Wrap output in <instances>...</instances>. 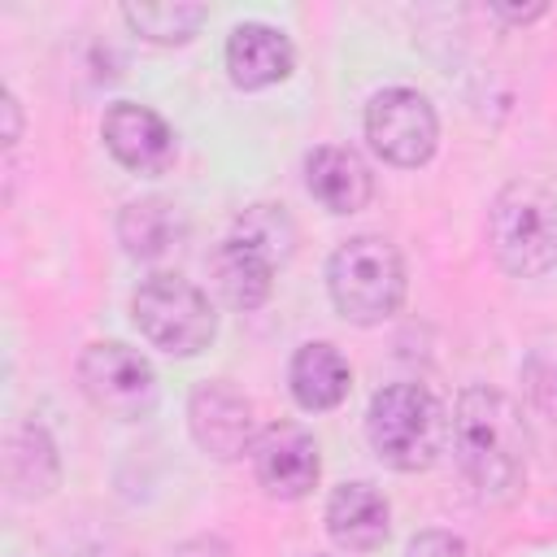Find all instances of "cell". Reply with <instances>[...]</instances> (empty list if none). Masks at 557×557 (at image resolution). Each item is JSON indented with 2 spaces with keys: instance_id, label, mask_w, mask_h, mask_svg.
<instances>
[{
  "instance_id": "cell-14",
  "label": "cell",
  "mask_w": 557,
  "mask_h": 557,
  "mask_svg": "<svg viewBox=\"0 0 557 557\" xmlns=\"http://www.w3.org/2000/svg\"><path fill=\"white\" fill-rule=\"evenodd\" d=\"M274 257L261 252L257 244L239 239V235H226L209 261L213 270V287L218 296L231 305V309H261L270 300V287H274Z\"/></svg>"
},
{
  "instance_id": "cell-8",
  "label": "cell",
  "mask_w": 557,
  "mask_h": 557,
  "mask_svg": "<svg viewBox=\"0 0 557 557\" xmlns=\"http://www.w3.org/2000/svg\"><path fill=\"white\" fill-rule=\"evenodd\" d=\"M187 426H191V440L218 461L248 457L257 440L252 400L226 379H209L187 396Z\"/></svg>"
},
{
  "instance_id": "cell-22",
  "label": "cell",
  "mask_w": 557,
  "mask_h": 557,
  "mask_svg": "<svg viewBox=\"0 0 557 557\" xmlns=\"http://www.w3.org/2000/svg\"><path fill=\"white\" fill-rule=\"evenodd\" d=\"M492 9H496L505 22H513V26H522V22H535V17H544V13H548V4H544V0H535V4H505V0H496Z\"/></svg>"
},
{
  "instance_id": "cell-7",
  "label": "cell",
  "mask_w": 557,
  "mask_h": 557,
  "mask_svg": "<svg viewBox=\"0 0 557 557\" xmlns=\"http://www.w3.org/2000/svg\"><path fill=\"white\" fill-rule=\"evenodd\" d=\"M366 139L387 165L418 170L435 157L440 117L418 87H383L366 104Z\"/></svg>"
},
{
  "instance_id": "cell-3",
  "label": "cell",
  "mask_w": 557,
  "mask_h": 557,
  "mask_svg": "<svg viewBox=\"0 0 557 557\" xmlns=\"http://www.w3.org/2000/svg\"><path fill=\"white\" fill-rule=\"evenodd\" d=\"M326 292L352 326H379L405 305V257L383 235H352L326 261Z\"/></svg>"
},
{
  "instance_id": "cell-6",
  "label": "cell",
  "mask_w": 557,
  "mask_h": 557,
  "mask_svg": "<svg viewBox=\"0 0 557 557\" xmlns=\"http://www.w3.org/2000/svg\"><path fill=\"white\" fill-rule=\"evenodd\" d=\"M78 387L83 396L117 422H139L157 409V370L144 352H135L122 339H96L78 357Z\"/></svg>"
},
{
  "instance_id": "cell-21",
  "label": "cell",
  "mask_w": 557,
  "mask_h": 557,
  "mask_svg": "<svg viewBox=\"0 0 557 557\" xmlns=\"http://www.w3.org/2000/svg\"><path fill=\"white\" fill-rule=\"evenodd\" d=\"M170 557H235V553H231V544L218 540V535H196V540H183Z\"/></svg>"
},
{
  "instance_id": "cell-5",
  "label": "cell",
  "mask_w": 557,
  "mask_h": 557,
  "mask_svg": "<svg viewBox=\"0 0 557 557\" xmlns=\"http://www.w3.org/2000/svg\"><path fill=\"white\" fill-rule=\"evenodd\" d=\"M131 318L139 335L170 357H196L218 335L209 296L183 274H148L131 296Z\"/></svg>"
},
{
  "instance_id": "cell-24",
  "label": "cell",
  "mask_w": 557,
  "mask_h": 557,
  "mask_svg": "<svg viewBox=\"0 0 557 557\" xmlns=\"http://www.w3.org/2000/svg\"><path fill=\"white\" fill-rule=\"evenodd\" d=\"M313 557H318V553H313Z\"/></svg>"
},
{
  "instance_id": "cell-19",
  "label": "cell",
  "mask_w": 557,
  "mask_h": 557,
  "mask_svg": "<svg viewBox=\"0 0 557 557\" xmlns=\"http://www.w3.org/2000/svg\"><path fill=\"white\" fill-rule=\"evenodd\" d=\"M231 235L257 244V248L270 252L278 265H283V261L292 257V248H296V226H292V218H287L283 205H252V209H244V213L235 218V231H231Z\"/></svg>"
},
{
  "instance_id": "cell-11",
  "label": "cell",
  "mask_w": 557,
  "mask_h": 557,
  "mask_svg": "<svg viewBox=\"0 0 557 557\" xmlns=\"http://www.w3.org/2000/svg\"><path fill=\"white\" fill-rule=\"evenodd\" d=\"M292 65H296V48L270 22H239L226 39V74L244 91L283 83L292 74Z\"/></svg>"
},
{
  "instance_id": "cell-9",
  "label": "cell",
  "mask_w": 557,
  "mask_h": 557,
  "mask_svg": "<svg viewBox=\"0 0 557 557\" xmlns=\"http://www.w3.org/2000/svg\"><path fill=\"white\" fill-rule=\"evenodd\" d=\"M252 474L274 500H300L318 487L322 457L318 440L300 422H270L252 440Z\"/></svg>"
},
{
  "instance_id": "cell-10",
  "label": "cell",
  "mask_w": 557,
  "mask_h": 557,
  "mask_svg": "<svg viewBox=\"0 0 557 557\" xmlns=\"http://www.w3.org/2000/svg\"><path fill=\"white\" fill-rule=\"evenodd\" d=\"M100 139L113 152L117 165H126L131 174H165L178 157V139L170 131V122L135 100H113L100 117Z\"/></svg>"
},
{
  "instance_id": "cell-12",
  "label": "cell",
  "mask_w": 557,
  "mask_h": 557,
  "mask_svg": "<svg viewBox=\"0 0 557 557\" xmlns=\"http://www.w3.org/2000/svg\"><path fill=\"white\" fill-rule=\"evenodd\" d=\"M305 187L309 196L326 209V213H357L370 205L374 196V174L370 165L352 152V148H339V144H322L305 157Z\"/></svg>"
},
{
  "instance_id": "cell-15",
  "label": "cell",
  "mask_w": 557,
  "mask_h": 557,
  "mask_svg": "<svg viewBox=\"0 0 557 557\" xmlns=\"http://www.w3.org/2000/svg\"><path fill=\"white\" fill-rule=\"evenodd\" d=\"M287 387H292V400L309 413H326L335 405H344L348 387H352V370L344 361V352L326 339H309L292 352V366H287Z\"/></svg>"
},
{
  "instance_id": "cell-13",
  "label": "cell",
  "mask_w": 557,
  "mask_h": 557,
  "mask_svg": "<svg viewBox=\"0 0 557 557\" xmlns=\"http://www.w3.org/2000/svg\"><path fill=\"white\" fill-rule=\"evenodd\" d=\"M392 531V505L387 496L357 479V483H339L326 500V535L348 548V553H374Z\"/></svg>"
},
{
  "instance_id": "cell-4",
  "label": "cell",
  "mask_w": 557,
  "mask_h": 557,
  "mask_svg": "<svg viewBox=\"0 0 557 557\" xmlns=\"http://www.w3.org/2000/svg\"><path fill=\"white\" fill-rule=\"evenodd\" d=\"M487 248L513 278H540L557 265V200L540 183H505L487 209Z\"/></svg>"
},
{
  "instance_id": "cell-23",
  "label": "cell",
  "mask_w": 557,
  "mask_h": 557,
  "mask_svg": "<svg viewBox=\"0 0 557 557\" xmlns=\"http://www.w3.org/2000/svg\"><path fill=\"white\" fill-rule=\"evenodd\" d=\"M0 109H4V144L13 148V144H17V135H22V113H17V100H13V91H4Z\"/></svg>"
},
{
  "instance_id": "cell-17",
  "label": "cell",
  "mask_w": 557,
  "mask_h": 557,
  "mask_svg": "<svg viewBox=\"0 0 557 557\" xmlns=\"http://www.w3.org/2000/svg\"><path fill=\"white\" fill-rule=\"evenodd\" d=\"M117 239H122L126 257L157 261V257H165L183 239V218H178V209L170 200L139 196V200L122 205V213H117Z\"/></svg>"
},
{
  "instance_id": "cell-2",
  "label": "cell",
  "mask_w": 557,
  "mask_h": 557,
  "mask_svg": "<svg viewBox=\"0 0 557 557\" xmlns=\"http://www.w3.org/2000/svg\"><path fill=\"white\" fill-rule=\"evenodd\" d=\"M453 435V418L440 396L422 383H387L370 396L366 409V440L374 457L400 474L431 470Z\"/></svg>"
},
{
  "instance_id": "cell-20",
  "label": "cell",
  "mask_w": 557,
  "mask_h": 557,
  "mask_svg": "<svg viewBox=\"0 0 557 557\" xmlns=\"http://www.w3.org/2000/svg\"><path fill=\"white\" fill-rule=\"evenodd\" d=\"M405 557H474V548L453 531H418L409 540Z\"/></svg>"
},
{
  "instance_id": "cell-16",
  "label": "cell",
  "mask_w": 557,
  "mask_h": 557,
  "mask_svg": "<svg viewBox=\"0 0 557 557\" xmlns=\"http://www.w3.org/2000/svg\"><path fill=\"white\" fill-rule=\"evenodd\" d=\"M4 479L9 492L22 500H39L61 483V457L52 435L39 422H22L4 440Z\"/></svg>"
},
{
  "instance_id": "cell-1",
  "label": "cell",
  "mask_w": 557,
  "mask_h": 557,
  "mask_svg": "<svg viewBox=\"0 0 557 557\" xmlns=\"http://www.w3.org/2000/svg\"><path fill=\"white\" fill-rule=\"evenodd\" d=\"M453 453L466 483L483 500L509 505L527 483V453H531V431L518 400L487 383L461 387L453 405Z\"/></svg>"
},
{
  "instance_id": "cell-18",
  "label": "cell",
  "mask_w": 557,
  "mask_h": 557,
  "mask_svg": "<svg viewBox=\"0 0 557 557\" xmlns=\"http://www.w3.org/2000/svg\"><path fill=\"white\" fill-rule=\"evenodd\" d=\"M122 17L139 39L174 48V44H191L200 35V26L209 22V9L183 4V0H174V4H122Z\"/></svg>"
}]
</instances>
